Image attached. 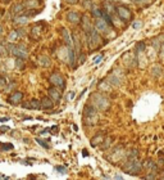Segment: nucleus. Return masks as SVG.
<instances>
[{
    "mask_svg": "<svg viewBox=\"0 0 164 180\" xmlns=\"http://www.w3.org/2000/svg\"><path fill=\"white\" fill-rule=\"evenodd\" d=\"M10 118L9 117H0V122H7V121H9Z\"/></svg>",
    "mask_w": 164,
    "mask_h": 180,
    "instance_id": "obj_35",
    "label": "nucleus"
},
{
    "mask_svg": "<svg viewBox=\"0 0 164 180\" xmlns=\"http://www.w3.org/2000/svg\"><path fill=\"white\" fill-rule=\"evenodd\" d=\"M55 171H58L59 174H65L67 167L65 166H55Z\"/></svg>",
    "mask_w": 164,
    "mask_h": 180,
    "instance_id": "obj_26",
    "label": "nucleus"
},
{
    "mask_svg": "<svg viewBox=\"0 0 164 180\" xmlns=\"http://www.w3.org/2000/svg\"><path fill=\"white\" fill-rule=\"evenodd\" d=\"M26 9H35V8L40 7L41 0H24L23 1Z\"/></svg>",
    "mask_w": 164,
    "mask_h": 180,
    "instance_id": "obj_11",
    "label": "nucleus"
},
{
    "mask_svg": "<svg viewBox=\"0 0 164 180\" xmlns=\"http://www.w3.org/2000/svg\"><path fill=\"white\" fill-rule=\"evenodd\" d=\"M83 115L86 116L87 118H92L95 115H96V109H95V107H92V105L86 104L85 105V109H83Z\"/></svg>",
    "mask_w": 164,
    "mask_h": 180,
    "instance_id": "obj_12",
    "label": "nucleus"
},
{
    "mask_svg": "<svg viewBox=\"0 0 164 180\" xmlns=\"http://www.w3.org/2000/svg\"><path fill=\"white\" fill-rule=\"evenodd\" d=\"M3 30H4V28H3V26L0 25V35H1V33H3Z\"/></svg>",
    "mask_w": 164,
    "mask_h": 180,
    "instance_id": "obj_44",
    "label": "nucleus"
},
{
    "mask_svg": "<svg viewBox=\"0 0 164 180\" xmlns=\"http://www.w3.org/2000/svg\"><path fill=\"white\" fill-rule=\"evenodd\" d=\"M5 55H9L8 49H7V44L0 43V57H5Z\"/></svg>",
    "mask_w": 164,
    "mask_h": 180,
    "instance_id": "obj_20",
    "label": "nucleus"
},
{
    "mask_svg": "<svg viewBox=\"0 0 164 180\" xmlns=\"http://www.w3.org/2000/svg\"><path fill=\"white\" fill-rule=\"evenodd\" d=\"M0 130H1V131H3V133H7V131H8V130H10V129H9V127H8V126H3V127H1V129H0Z\"/></svg>",
    "mask_w": 164,
    "mask_h": 180,
    "instance_id": "obj_36",
    "label": "nucleus"
},
{
    "mask_svg": "<svg viewBox=\"0 0 164 180\" xmlns=\"http://www.w3.org/2000/svg\"><path fill=\"white\" fill-rule=\"evenodd\" d=\"M145 177V179H155V175H146V176H144Z\"/></svg>",
    "mask_w": 164,
    "mask_h": 180,
    "instance_id": "obj_38",
    "label": "nucleus"
},
{
    "mask_svg": "<svg viewBox=\"0 0 164 180\" xmlns=\"http://www.w3.org/2000/svg\"><path fill=\"white\" fill-rule=\"evenodd\" d=\"M22 100H23V93L22 91H14L12 95H9V98H8V103L12 105L20 104Z\"/></svg>",
    "mask_w": 164,
    "mask_h": 180,
    "instance_id": "obj_5",
    "label": "nucleus"
},
{
    "mask_svg": "<svg viewBox=\"0 0 164 180\" xmlns=\"http://www.w3.org/2000/svg\"><path fill=\"white\" fill-rule=\"evenodd\" d=\"M48 93H49V97H50L51 99H53L55 103H58L59 100L62 99V95H60V93H59L58 90L55 89V87H50V89L48 90Z\"/></svg>",
    "mask_w": 164,
    "mask_h": 180,
    "instance_id": "obj_9",
    "label": "nucleus"
},
{
    "mask_svg": "<svg viewBox=\"0 0 164 180\" xmlns=\"http://www.w3.org/2000/svg\"><path fill=\"white\" fill-rule=\"evenodd\" d=\"M104 141V135H101V134H97V135H95L94 138L90 140V144H91L92 147H96L99 145L100 143H102Z\"/></svg>",
    "mask_w": 164,
    "mask_h": 180,
    "instance_id": "obj_15",
    "label": "nucleus"
},
{
    "mask_svg": "<svg viewBox=\"0 0 164 180\" xmlns=\"http://www.w3.org/2000/svg\"><path fill=\"white\" fill-rule=\"evenodd\" d=\"M17 32H18V36H19V37H23V36H24V30H23L22 27L17 28Z\"/></svg>",
    "mask_w": 164,
    "mask_h": 180,
    "instance_id": "obj_32",
    "label": "nucleus"
},
{
    "mask_svg": "<svg viewBox=\"0 0 164 180\" xmlns=\"http://www.w3.org/2000/svg\"><path fill=\"white\" fill-rule=\"evenodd\" d=\"M83 4H85V8H91L92 5H91V1L90 0H86V1H83Z\"/></svg>",
    "mask_w": 164,
    "mask_h": 180,
    "instance_id": "obj_34",
    "label": "nucleus"
},
{
    "mask_svg": "<svg viewBox=\"0 0 164 180\" xmlns=\"http://www.w3.org/2000/svg\"><path fill=\"white\" fill-rule=\"evenodd\" d=\"M82 154H83L85 157H87V156H89V153H87V152H86V149H83V153H82Z\"/></svg>",
    "mask_w": 164,
    "mask_h": 180,
    "instance_id": "obj_42",
    "label": "nucleus"
},
{
    "mask_svg": "<svg viewBox=\"0 0 164 180\" xmlns=\"http://www.w3.org/2000/svg\"><path fill=\"white\" fill-rule=\"evenodd\" d=\"M13 149V144L8 143V144H3L0 143V151H12Z\"/></svg>",
    "mask_w": 164,
    "mask_h": 180,
    "instance_id": "obj_22",
    "label": "nucleus"
},
{
    "mask_svg": "<svg viewBox=\"0 0 164 180\" xmlns=\"http://www.w3.org/2000/svg\"><path fill=\"white\" fill-rule=\"evenodd\" d=\"M128 158H138V152L137 149H131L130 152H128Z\"/></svg>",
    "mask_w": 164,
    "mask_h": 180,
    "instance_id": "obj_23",
    "label": "nucleus"
},
{
    "mask_svg": "<svg viewBox=\"0 0 164 180\" xmlns=\"http://www.w3.org/2000/svg\"><path fill=\"white\" fill-rule=\"evenodd\" d=\"M135 1H138V3H142V1H145V0H135Z\"/></svg>",
    "mask_w": 164,
    "mask_h": 180,
    "instance_id": "obj_46",
    "label": "nucleus"
},
{
    "mask_svg": "<svg viewBox=\"0 0 164 180\" xmlns=\"http://www.w3.org/2000/svg\"><path fill=\"white\" fill-rule=\"evenodd\" d=\"M36 141H37V143H38V144H40V145H41V147H44V148H45V149H49V148H50V145H49V144H48V143H46V141H45V140H42V139L37 138V139H36Z\"/></svg>",
    "mask_w": 164,
    "mask_h": 180,
    "instance_id": "obj_25",
    "label": "nucleus"
},
{
    "mask_svg": "<svg viewBox=\"0 0 164 180\" xmlns=\"http://www.w3.org/2000/svg\"><path fill=\"white\" fill-rule=\"evenodd\" d=\"M62 35H63V40L65 41L67 46H68V48H72V46H73V40H72L71 35H69V32L65 30V28H62Z\"/></svg>",
    "mask_w": 164,
    "mask_h": 180,
    "instance_id": "obj_13",
    "label": "nucleus"
},
{
    "mask_svg": "<svg viewBox=\"0 0 164 180\" xmlns=\"http://www.w3.org/2000/svg\"><path fill=\"white\" fill-rule=\"evenodd\" d=\"M28 21V17L27 15H24L22 13V14H18V15H14V18H13V22L15 23V25H26Z\"/></svg>",
    "mask_w": 164,
    "mask_h": 180,
    "instance_id": "obj_14",
    "label": "nucleus"
},
{
    "mask_svg": "<svg viewBox=\"0 0 164 180\" xmlns=\"http://www.w3.org/2000/svg\"><path fill=\"white\" fill-rule=\"evenodd\" d=\"M92 15H94L95 18H101L102 9H96V8H94V9H92Z\"/></svg>",
    "mask_w": 164,
    "mask_h": 180,
    "instance_id": "obj_24",
    "label": "nucleus"
},
{
    "mask_svg": "<svg viewBox=\"0 0 164 180\" xmlns=\"http://www.w3.org/2000/svg\"><path fill=\"white\" fill-rule=\"evenodd\" d=\"M14 64H15V68H18V69H24V67H26L24 59H22V58H15Z\"/></svg>",
    "mask_w": 164,
    "mask_h": 180,
    "instance_id": "obj_18",
    "label": "nucleus"
},
{
    "mask_svg": "<svg viewBox=\"0 0 164 180\" xmlns=\"http://www.w3.org/2000/svg\"><path fill=\"white\" fill-rule=\"evenodd\" d=\"M124 171L130 175H137L142 169V163L141 161H138V158H128V161L126 162Z\"/></svg>",
    "mask_w": 164,
    "mask_h": 180,
    "instance_id": "obj_1",
    "label": "nucleus"
},
{
    "mask_svg": "<svg viewBox=\"0 0 164 180\" xmlns=\"http://www.w3.org/2000/svg\"><path fill=\"white\" fill-rule=\"evenodd\" d=\"M65 1L68 3V4H76L77 0H65Z\"/></svg>",
    "mask_w": 164,
    "mask_h": 180,
    "instance_id": "obj_39",
    "label": "nucleus"
},
{
    "mask_svg": "<svg viewBox=\"0 0 164 180\" xmlns=\"http://www.w3.org/2000/svg\"><path fill=\"white\" fill-rule=\"evenodd\" d=\"M102 58H104V54H99L97 57H95V58H94V64H99L100 62L102 61Z\"/></svg>",
    "mask_w": 164,
    "mask_h": 180,
    "instance_id": "obj_29",
    "label": "nucleus"
},
{
    "mask_svg": "<svg viewBox=\"0 0 164 180\" xmlns=\"http://www.w3.org/2000/svg\"><path fill=\"white\" fill-rule=\"evenodd\" d=\"M74 95H76V93L74 91H69L68 94H67V100H72L74 98Z\"/></svg>",
    "mask_w": 164,
    "mask_h": 180,
    "instance_id": "obj_31",
    "label": "nucleus"
},
{
    "mask_svg": "<svg viewBox=\"0 0 164 180\" xmlns=\"http://www.w3.org/2000/svg\"><path fill=\"white\" fill-rule=\"evenodd\" d=\"M115 179H123V176H122V175H115Z\"/></svg>",
    "mask_w": 164,
    "mask_h": 180,
    "instance_id": "obj_41",
    "label": "nucleus"
},
{
    "mask_svg": "<svg viewBox=\"0 0 164 180\" xmlns=\"http://www.w3.org/2000/svg\"><path fill=\"white\" fill-rule=\"evenodd\" d=\"M8 84V80L5 76H0V87H5Z\"/></svg>",
    "mask_w": 164,
    "mask_h": 180,
    "instance_id": "obj_27",
    "label": "nucleus"
},
{
    "mask_svg": "<svg viewBox=\"0 0 164 180\" xmlns=\"http://www.w3.org/2000/svg\"><path fill=\"white\" fill-rule=\"evenodd\" d=\"M49 81L51 82V84L54 85V86H56V87H62L63 89L64 86H65V82H64V77L62 76L60 73H53L50 76V79H49Z\"/></svg>",
    "mask_w": 164,
    "mask_h": 180,
    "instance_id": "obj_3",
    "label": "nucleus"
},
{
    "mask_svg": "<svg viewBox=\"0 0 164 180\" xmlns=\"http://www.w3.org/2000/svg\"><path fill=\"white\" fill-rule=\"evenodd\" d=\"M14 87H15V82H14V81H12L9 85L7 84V86L4 87V90H5V91H10V90H13Z\"/></svg>",
    "mask_w": 164,
    "mask_h": 180,
    "instance_id": "obj_28",
    "label": "nucleus"
},
{
    "mask_svg": "<svg viewBox=\"0 0 164 180\" xmlns=\"http://www.w3.org/2000/svg\"><path fill=\"white\" fill-rule=\"evenodd\" d=\"M18 37H19V36H18L17 30H13V31H10L9 35H8V41H9V43H14Z\"/></svg>",
    "mask_w": 164,
    "mask_h": 180,
    "instance_id": "obj_17",
    "label": "nucleus"
},
{
    "mask_svg": "<svg viewBox=\"0 0 164 180\" xmlns=\"http://www.w3.org/2000/svg\"><path fill=\"white\" fill-rule=\"evenodd\" d=\"M1 3H5V4H8V3H10V0H0Z\"/></svg>",
    "mask_w": 164,
    "mask_h": 180,
    "instance_id": "obj_43",
    "label": "nucleus"
},
{
    "mask_svg": "<svg viewBox=\"0 0 164 180\" xmlns=\"http://www.w3.org/2000/svg\"><path fill=\"white\" fill-rule=\"evenodd\" d=\"M161 179H164V175H163V176H161Z\"/></svg>",
    "mask_w": 164,
    "mask_h": 180,
    "instance_id": "obj_47",
    "label": "nucleus"
},
{
    "mask_svg": "<svg viewBox=\"0 0 164 180\" xmlns=\"http://www.w3.org/2000/svg\"><path fill=\"white\" fill-rule=\"evenodd\" d=\"M40 102H41V108H42V109H51V108L54 107V103H55L50 97L42 98Z\"/></svg>",
    "mask_w": 164,
    "mask_h": 180,
    "instance_id": "obj_8",
    "label": "nucleus"
},
{
    "mask_svg": "<svg viewBox=\"0 0 164 180\" xmlns=\"http://www.w3.org/2000/svg\"><path fill=\"white\" fill-rule=\"evenodd\" d=\"M68 57H69V66L76 67V55H74L73 46H72V48H68Z\"/></svg>",
    "mask_w": 164,
    "mask_h": 180,
    "instance_id": "obj_16",
    "label": "nucleus"
},
{
    "mask_svg": "<svg viewBox=\"0 0 164 180\" xmlns=\"http://www.w3.org/2000/svg\"><path fill=\"white\" fill-rule=\"evenodd\" d=\"M132 27L135 28V30H138V28L141 27V22H140V21H136V22H133L132 23Z\"/></svg>",
    "mask_w": 164,
    "mask_h": 180,
    "instance_id": "obj_30",
    "label": "nucleus"
},
{
    "mask_svg": "<svg viewBox=\"0 0 164 180\" xmlns=\"http://www.w3.org/2000/svg\"><path fill=\"white\" fill-rule=\"evenodd\" d=\"M0 179H9V177L5 176V175H1V174H0Z\"/></svg>",
    "mask_w": 164,
    "mask_h": 180,
    "instance_id": "obj_40",
    "label": "nucleus"
},
{
    "mask_svg": "<svg viewBox=\"0 0 164 180\" xmlns=\"http://www.w3.org/2000/svg\"><path fill=\"white\" fill-rule=\"evenodd\" d=\"M142 49H145V44H144V43H138L137 44V50H142Z\"/></svg>",
    "mask_w": 164,
    "mask_h": 180,
    "instance_id": "obj_33",
    "label": "nucleus"
},
{
    "mask_svg": "<svg viewBox=\"0 0 164 180\" xmlns=\"http://www.w3.org/2000/svg\"><path fill=\"white\" fill-rule=\"evenodd\" d=\"M109 143H110V138H108L106 140H105V144H104V147H102V148H106V147L109 145Z\"/></svg>",
    "mask_w": 164,
    "mask_h": 180,
    "instance_id": "obj_37",
    "label": "nucleus"
},
{
    "mask_svg": "<svg viewBox=\"0 0 164 180\" xmlns=\"http://www.w3.org/2000/svg\"><path fill=\"white\" fill-rule=\"evenodd\" d=\"M108 23L105 22L102 18H96V23H95V28H96L97 31H100V32H106L108 30H109V27H108Z\"/></svg>",
    "mask_w": 164,
    "mask_h": 180,
    "instance_id": "obj_7",
    "label": "nucleus"
},
{
    "mask_svg": "<svg viewBox=\"0 0 164 180\" xmlns=\"http://www.w3.org/2000/svg\"><path fill=\"white\" fill-rule=\"evenodd\" d=\"M20 105L24 109H35V111L41 109V102L38 99H30L28 102L20 103Z\"/></svg>",
    "mask_w": 164,
    "mask_h": 180,
    "instance_id": "obj_4",
    "label": "nucleus"
},
{
    "mask_svg": "<svg viewBox=\"0 0 164 180\" xmlns=\"http://www.w3.org/2000/svg\"><path fill=\"white\" fill-rule=\"evenodd\" d=\"M40 64L42 67H49L51 64V61H50V58H48V57H40Z\"/></svg>",
    "mask_w": 164,
    "mask_h": 180,
    "instance_id": "obj_19",
    "label": "nucleus"
},
{
    "mask_svg": "<svg viewBox=\"0 0 164 180\" xmlns=\"http://www.w3.org/2000/svg\"><path fill=\"white\" fill-rule=\"evenodd\" d=\"M115 12H117L118 17H119L122 21H124V22L130 21L131 17H132L131 10L128 9L127 7H124V5H119V7H117V8H115Z\"/></svg>",
    "mask_w": 164,
    "mask_h": 180,
    "instance_id": "obj_2",
    "label": "nucleus"
},
{
    "mask_svg": "<svg viewBox=\"0 0 164 180\" xmlns=\"http://www.w3.org/2000/svg\"><path fill=\"white\" fill-rule=\"evenodd\" d=\"M101 17H102V19H104L109 26L113 25V21H112V18H110V14H108L106 10H102V15H101Z\"/></svg>",
    "mask_w": 164,
    "mask_h": 180,
    "instance_id": "obj_21",
    "label": "nucleus"
},
{
    "mask_svg": "<svg viewBox=\"0 0 164 180\" xmlns=\"http://www.w3.org/2000/svg\"><path fill=\"white\" fill-rule=\"evenodd\" d=\"M73 129H74V131H77V130H78V127H77V125H73Z\"/></svg>",
    "mask_w": 164,
    "mask_h": 180,
    "instance_id": "obj_45",
    "label": "nucleus"
},
{
    "mask_svg": "<svg viewBox=\"0 0 164 180\" xmlns=\"http://www.w3.org/2000/svg\"><path fill=\"white\" fill-rule=\"evenodd\" d=\"M67 21L71 23H78L81 21V17L77 12H68L67 13Z\"/></svg>",
    "mask_w": 164,
    "mask_h": 180,
    "instance_id": "obj_10",
    "label": "nucleus"
},
{
    "mask_svg": "<svg viewBox=\"0 0 164 180\" xmlns=\"http://www.w3.org/2000/svg\"><path fill=\"white\" fill-rule=\"evenodd\" d=\"M24 4L23 3H14V4L12 5V8H10V14L13 15H18V14H22L23 12H24Z\"/></svg>",
    "mask_w": 164,
    "mask_h": 180,
    "instance_id": "obj_6",
    "label": "nucleus"
}]
</instances>
